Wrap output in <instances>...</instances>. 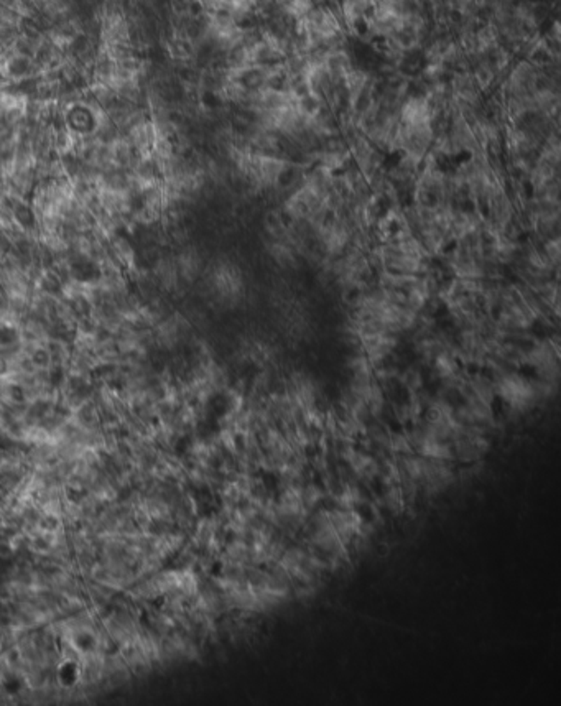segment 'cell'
Segmentation results:
<instances>
[{"label": "cell", "instance_id": "1", "mask_svg": "<svg viewBox=\"0 0 561 706\" xmlns=\"http://www.w3.org/2000/svg\"><path fill=\"white\" fill-rule=\"evenodd\" d=\"M109 252L112 259L124 269V272L139 264V250H137L133 237L128 232L116 234L109 241Z\"/></svg>", "mask_w": 561, "mask_h": 706}, {"label": "cell", "instance_id": "2", "mask_svg": "<svg viewBox=\"0 0 561 706\" xmlns=\"http://www.w3.org/2000/svg\"><path fill=\"white\" fill-rule=\"evenodd\" d=\"M82 668L75 659H64L57 667V682L63 689H75L81 682Z\"/></svg>", "mask_w": 561, "mask_h": 706}, {"label": "cell", "instance_id": "3", "mask_svg": "<svg viewBox=\"0 0 561 706\" xmlns=\"http://www.w3.org/2000/svg\"><path fill=\"white\" fill-rule=\"evenodd\" d=\"M357 513L366 520H372V517H374V512H372L369 504H361V506H357Z\"/></svg>", "mask_w": 561, "mask_h": 706}]
</instances>
